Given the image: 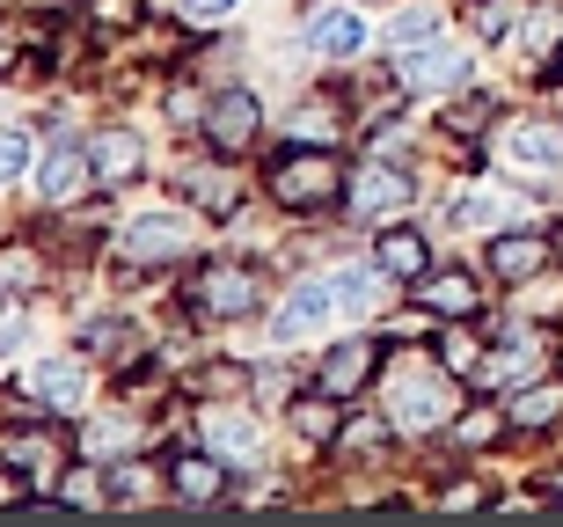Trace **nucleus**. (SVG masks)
<instances>
[{"mask_svg":"<svg viewBox=\"0 0 563 527\" xmlns=\"http://www.w3.org/2000/svg\"><path fill=\"white\" fill-rule=\"evenodd\" d=\"M446 381H461L454 366H402L396 381H388V418L402 425V432H439V425H454L461 418V403Z\"/></svg>","mask_w":563,"mask_h":527,"instance_id":"1","label":"nucleus"},{"mask_svg":"<svg viewBox=\"0 0 563 527\" xmlns=\"http://www.w3.org/2000/svg\"><path fill=\"white\" fill-rule=\"evenodd\" d=\"M344 190H352V176L336 169L330 147H292L272 162V198L292 212H314V206H330V198H344Z\"/></svg>","mask_w":563,"mask_h":527,"instance_id":"2","label":"nucleus"},{"mask_svg":"<svg viewBox=\"0 0 563 527\" xmlns=\"http://www.w3.org/2000/svg\"><path fill=\"white\" fill-rule=\"evenodd\" d=\"M256 300H264V272H256V264H234V256H220V264H206V272L190 278V308L212 316V322L250 316Z\"/></svg>","mask_w":563,"mask_h":527,"instance_id":"3","label":"nucleus"},{"mask_svg":"<svg viewBox=\"0 0 563 527\" xmlns=\"http://www.w3.org/2000/svg\"><path fill=\"white\" fill-rule=\"evenodd\" d=\"M190 250V220L184 212H140L125 234H118V256H125L132 272H162L176 256Z\"/></svg>","mask_w":563,"mask_h":527,"instance_id":"4","label":"nucleus"},{"mask_svg":"<svg viewBox=\"0 0 563 527\" xmlns=\"http://www.w3.org/2000/svg\"><path fill=\"white\" fill-rule=\"evenodd\" d=\"M344 206H352L358 220H396V212L410 206V176H402L396 162H366V169L352 176V190H344Z\"/></svg>","mask_w":563,"mask_h":527,"instance_id":"5","label":"nucleus"},{"mask_svg":"<svg viewBox=\"0 0 563 527\" xmlns=\"http://www.w3.org/2000/svg\"><path fill=\"white\" fill-rule=\"evenodd\" d=\"M330 308H344V300H336V278L322 272V278H308V286H292V300H286V308L272 316V338H278V344H292V338H314V330L330 322Z\"/></svg>","mask_w":563,"mask_h":527,"instance_id":"6","label":"nucleus"},{"mask_svg":"<svg viewBox=\"0 0 563 527\" xmlns=\"http://www.w3.org/2000/svg\"><path fill=\"white\" fill-rule=\"evenodd\" d=\"M256 125H264V103H256L250 88H228L206 118V140H212V154H242L256 140Z\"/></svg>","mask_w":563,"mask_h":527,"instance_id":"7","label":"nucleus"},{"mask_svg":"<svg viewBox=\"0 0 563 527\" xmlns=\"http://www.w3.org/2000/svg\"><path fill=\"white\" fill-rule=\"evenodd\" d=\"M374 344L366 338H344V344H330V352H322V366H314V388H322V396H358V388H366V381H374Z\"/></svg>","mask_w":563,"mask_h":527,"instance_id":"8","label":"nucleus"},{"mask_svg":"<svg viewBox=\"0 0 563 527\" xmlns=\"http://www.w3.org/2000/svg\"><path fill=\"white\" fill-rule=\"evenodd\" d=\"M549 234H534V228H505V234H490V272L505 278V286H520V278H534L549 264Z\"/></svg>","mask_w":563,"mask_h":527,"instance_id":"9","label":"nucleus"},{"mask_svg":"<svg viewBox=\"0 0 563 527\" xmlns=\"http://www.w3.org/2000/svg\"><path fill=\"white\" fill-rule=\"evenodd\" d=\"M198 432H206V447H212V454H228L234 469H256V462H264V432H256L250 418H234V410H206V418H198Z\"/></svg>","mask_w":563,"mask_h":527,"instance_id":"10","label":"nucleus"},{"mask_svg":"<svg viewBox=\"0 0 563 527\" xmlns=\"http://www.w3.org/2000/svg\"><path fill=\"white\" fill-rule=\"evenodd\" d=\"M468 81V52H454V44H432V52H410V66H402V88H424V96H446V88Z\"/></svg>","mask_w":563,"mask_h":527,"instance_id":"11","label":"nucleus"},{"mask_svg":"<svg viewBox=\"0 0 563 527\" xmlns=\"http://www.w3.org/2000/svg\"><path fill=\"white\" fill-rule=\"evenodd\" d=\"M88 154H96V184H132V176L146 169V140L140 132H96V140H88Z\"/></svg>","mask_w":563,"mask_h":527,"instance_id":"12","label":"nucleus"},{"mask_svg":"<svg viewBox=\"0 0 563 527\" xmlns=\"http://www.w3.org/2000/svg\"><path fill=\"white\" fill-rule=\"evenodd\" d=\"M418 308L432 322H468V316H476V278H468V272H432L418 286Z\"/></svg>","mask_w":563,"mask_h":527,"instance_id":"13","label":"nucleus"},{"mask_svg":"<svg viewBox=\"0 0 563 527\" xmlns=\"http://www.w3.org/2000/svg\"><path fill=\"white\" fill-rule=\"evenodd\" d=\"M505 162L512 169H527V176H556V162H563V140H556V125H512L505 132Z\"/></svg>","mask_w":563,"mask_h":527,"instance_id":"14","label":"nucleus"},{"mask_svg":"<svg viewBox=\"0 0 563 527\" xmlns=\"http://www.w3.org/2000/svg\"><path fill=\"white\" fill-rule=\"evenodd\" d=\"M374 264H380L388 278H424V272H432V242H424L418 228H380Z\"/></svg>","mask_w":563,"mask_h":527,"instance_id":"15","label":"nucleus"},{"mask_svg":"<svg viewBox=\"0 0 563 527\" xmlns=\"http://www.w3.org/2000/svg\"><path fill=\"white\" fill-rule=\"evenodd\" d=\"M168 484H176V498H220L228 491V454H176L168 462Z\"/></svg>","mask_w":563,"mask_h":527,"instance_id":"16","label":"nucleus"},{"mask_svg":"<svg viewBox=\"0 0 563 527\" xmlns=\"http://www.w3.org/2000/svg\"><path fill=\"white\" fill-rule=\"evenodd\" d=\"M308 44H314V52H330V59H352L358 44H366V22H358L352 8H314V15H308Z\"/></svg>","mask_w":563,"mask_h":527,"instance_id":"17","label":"nucleus"},{"mask_svg":"<svg viewBox=\"0 0 563 527\" xmlns=\"http://www.w3.org/2000/svg\"><path fill=\"white\" fill-rule=\"evenodd\" d=\"M81 176H96V154L81 147V140H66V147H52V162H44V184H37V198H74L81 190Z\"/></svg>","mask_w":563,"mask_h":527,"instance_id":"18","label":"nucleus"},{"mask_svg":"<svg viewBox=\"0 0 563 527\" xmlns=\"http://www.w3.org/2000/svg\"><path fill=\"white\" fill-rule=\"evenodd\" d=\"M8 469H30L37 484H52V476L66 469V454H59V440H52V432H30V440H22V432H8Z\"/></svg>","mask_w":563,"mask_h":527,"instance_id":"19","label":"nucleus"},{"mask_svg":"<svg viewBox=\"0 0 563 527\" xmlns=\"http://www.w3.org/2000/svg\"><path fill=\"white\" fill-rule=\"evenodd\" d=\"M37 396L52 403V410H88V374L74 366V359H52L37 374Z\"/></svg>","mask_w":563,"mask_h":527,"instance_id":"20","label":"nucleus"},{"mask_svg":"<svg viewBox=\"0 0 563 527\" xmlns=\"http://www.w3.org/2000/svg\"><path fill=\"white\" fill-rule=\"evenodd\" d=\"M330 403H336V396H322V388H314V396H300V403H292V432H300V440H322V447H330L336 432H344Z\"/></svg>","mask_w":563,"mask_h":527,"instance_id":"21","label":"nucleus"},{"mask_svg":"<svg viewBox=\"0 0 563 527\" xmlns=\"http://www.w3.org/2000/svg\"><path fill=\"white\" fill-rule=\"evenodd\" d=\"M336 118H344V110L330 103V96H322V103H300V118H292V140H300V147H336Z\"/></svg>","mask_w":563,"mask_h":527,"instance_id":"22","label":"nucleus"},{"mask_svg":"<svg viewBox=\"0 0 563 527\" xmlns=\"http://www.w3.org/2000/svg\"><path fill=\"white\" fill-rule=\"evenodd\" d=\"M534 366H542V352H534V344H527V338H505V352H490L483 381H527Z\"/></svg>","mask_w":563,"mask_h":527,"instance_id":"23","label":"nucleus"},{"mask_svg":"<svg viewBox=\"0 0 563 527\" xmlns=\"http://www.w3.org/2000/svg\"><path fill=\"white\" fill-rule=\"evenodd\" d=\"M432 30H439V8H424V0H418V8H402V15L388 22V52H410V44H424Z\"/></svg>","mask_w":563,"mask_h":527,"instance_id":"24","label":"nucleus"},{"mask_svg":"<svg viewBox=\"0 0 563 527\" xmlns=\"http://www.w3.org/2000/svg\"><path fill=\"white\" fill-rule=\"evenodd\" d=\"M549 418H563L556 388H527V396L512 403V425H520V432H534V425H549Z\"/></svg>","mask_w":563,"mask_h":527,"instance_id":"25","label":"nucleus"},{"mask_svg":"<svg viewBox=\"0 0 563 527\" xmlns=\"http://www.w3.org/2000/svg\"><path fill=\"white\" fill-rule=\"evenodd\" d=\"M374 272H380V264H374ZM374 272H358V264H352V272H330L336 278V300H344V308H380V278Z\"/></svg>","mask_w":563,"mask_h":527,"instance_id":"26","label":"nucleus"},{"mask_svg":"<svg viewBox=\"0 0 563 527\" xmlns=\"http://www.w3.org/2000/svg\"><path fill=\"white\" fill-rule=\"evenodd\" d=\"M184 190H190V198H198L206 212H234V184H228V176H206V169H190V176H184Z\"/></svg>","mask_w":563,"mask_h":527,"instance_id":"27","label":"nucleus"},{"mask_svg":"<svg viewBox=\"0 0 563 527\" xmlns=\"http://www.w3.org/2000/svg\"><path fill=\"white\" fill-rule=\"evenodd\" d=\"M468 22H476V37H512V0H476Z\"/></svg>","mask_w":563,"mask_h":527,"instance_id":"28","label":"nucleus"},{"mask_svg":"<svg viewBox=\"0 0 563 527\" xmlns=\"http://www.w3.org/2000/svg\"><path fill=\"white\" fill-rule=\"evenodd\" d=\"M162 110H168V125H198V118H212L206 96H198L190 81H184V88H168V103H162Z\"/></svg>","mask_w":563,"mask_h":527,"instance_id":"29","label":"nucleus"},{"mask_svg":"<svg viewBox=\"0 0 563 527\" xmlns=\"http://www.w3.org/2000/svg\"><path fill=\"white\" fill-rule=\"evenodd\" d=\"M81 447H88V454H118V447H132V425H118V418H110V425H88Z\"/></svg>","mask_w":563,"mask_h":527,"instance_id":"30","label":"nucleus"},{"mask_svg":"<svg viewBox=\"0 0 563 527\" xmlns=\"http://www.w3.org/2000/svg\"><path fill=\"white\" fill-rule=\"evenodd\" d=\"M461 447H483V440H498V418H490V410H461Z\"/></svg>","mask_w":563,"mask_h":527,"instance_id":"31","label":"nucleus"},{"mask_svg":"<svg viewBox=\"0 0 563 527\" xmlns=\"http://www.w3.org/2000/svg\"><path fill=\"white\" fill-rule=\"evenodd\" d=\"M0 169H8V184H22V169H30V132H8V147H0Z\"/></svg>","mask_w":563,"mask_h":527,"instance_id":"32","label":"nucleus"},{"mask_svg":"<svg viewBox=\"0 0 563 527\" xmlns=\"http://www.w3.org/2000/svg\"><path fill=\"white\" fill-rule=\"evenodd\" d=\"M505 212H512L505 198H468V206H461V220H468V228H498Z\"/></svg>","mask_w":563,"mask_h":527,"instance_id":"33","label":"nucleus"},{"mask_svg":"<svg viewBox=\"0 0 563 527\" xmlns=\"http://www.w3.org/2000/svg\"><path fill=\"white\" fill-rule=\"evenodd\" d=\"M336 447H344V454H366V447H380V418H366V425H344V432H336Z\"/></svg>","mask_w":563,"mask_h":527,"instance_id":"34","label":"nucleus"},{"mask_svg":"<svg viewBox=\"0 0 563 527\" xmlns=\"http://www.w3.org/2000/svg\"><path fill=\"white\" fill-rule=\"evenodd\" d=\"M146 484H154V476H146V469H132V462H125V469H110V498H140Z\"/></svg>","mask_w":563,"mask_h":527,"instance_id":"35","label":"nucleus"},{"mask_svg":"<svg viewBox=\"0 0 563 527\" xmlns=\"http://www.w3.org/2000/svg\"><path fill=\"white\" fill-rule=\"evenodd\" d=\"M88 344H96V352H125L132 330H125V322H96V330H88Z\"/></svg>","mask_w":563,"mask_h":527,"instance_id":"36","label":"nucleus"},{"mask_svg":"<svg viewBox=\"0 0 563 527\" xmlns=\"http://www.w3.org/2000/svg\"><path fill=\"white\" fill-rule=\"evenodd\" d=\"M234 0H184V22H228Z\"/></svg>","mask_w":563,"mask_h":527,"instance_id":"37","label":"nucleus"},{"mask_svg":"<svg viewBox=\"0 0 563 527\" xmlns=\"http://www.w3.org/2000/svg\"><path fill=\"white\" fill-rule=\"evenodd\" d=\"M483 118H490V103L476 96V103H461V110H454V132L468 140V132H483Z\"/></svg>","mask_w":563,"mask_h":527,"instance_id":"38","label":"nucleus"},{"mask_svg":"<svg viewBox=\"0 0 563 527\" xmlns=\"http://www.w3.org/2000/svg\"><path fill=\"white\" fill-rule=\"evenodd\" d=\"M30 278H37V264H30V250H8V286H15V294H22Z\"/></svg>","mask_w":563,"mask_h":527,"instance_id":"39","label":"nucleus"},{"mask_svg":"<svg viewBox=\"0 0 563 527\" xmlns=\"http://www.w3.org/2000/svg\"><path fill=\"white\" fill-rule=\"evenodd\" d=\"M439 506H446V513H468V506H483V491H476V484H454Z\"/></svg>","mask_w":563,"mask_h":527,"instance_id":"40","label":"nucleus"},{"mask_svg":"<svg viewBox=\"0 0 563 527\" xmlns=\"http://www.w3.org/2000/svg\"><path fill=\"white\" fill-rule=\"evenodd\" d=\"M542 491H549V498H563V469H549V476H542Z\"/></svg>","mask_w":563,"mask_h":527,"instance_id":"41","label":"nucleus"},{"mask_svg":"<svg viewBox=\"0 0 563 527\" xmlns=\"http://www.w3.org/2000/svg\"><path fill=\"white\" fill-rule=\"evenodd\" d=\"M549 250H556V256H563V228H556V234H549Z\"/></svg>","mask_w":563,"mask_h":527,"instance_id":"42","label":"nucleus"},{"mask_svg":"<svg viewBox=\"0 0 563 527\" xmlns=\"http://www.w3.org/2000/svg\"><path fill=\"white\" fill-rule=\"evenodd\" d=\"M556 74H563V59H556Z\"/></svg>","mask_w":563,"mask_h":527,"instance_id":"43","label":"nucleus"}]
</instances>
